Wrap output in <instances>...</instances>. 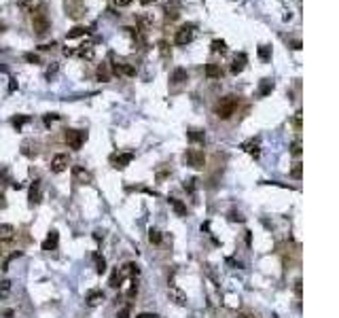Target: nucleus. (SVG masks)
Masks as SVG:
<instances>
[{"instance_id":"obj_11","label":"nucleus","mask_w":339,"mask_h":318,"mask_svg":"<svg viewBox=\"0 0 339 318\" xmlns=\"http://www.w3.org/2000/svg\"><path fill=\"white\" fill-rule=\"evenodd\" d=\"M40 200H42V191H40V180H34V182L30 184L28 202H30V206H36V204H40Z\"/></svg>"},{"instance_id":"obj_8","label":"nucleus","mask_w":339,"mask_h":318,"mask_svg":"<svg viewBox=\"0 0 339 318\" xmlns=\"http://www.w3.org/2000/svg\"><path fill=\"white\" fill-rule=\"evenodd\" d=\"M66 11L72 20H78V17L85 15V4L83 0H66Z\"/></svg>"},{"instance_id":"obj_37","label":"nucleus","mask_w":339,"mask_h":318,"mask_svg":"<svg viewBox=\"0 0 339 318\" xmlns=\"http://www.w3.org/2000/svg\"><path fill=\"white\" fill-rule=\"evenodd\" d=\"M270 56H272V49H270V47H265V45L258 47V58H261V60H270Z\"/></svg>"},{"instance_id":"obj_51","label":"nucleus","mask_w":339,"mask_h":318,"mask_svg":"<svg viewBox=\"0 0 339 318\" xmlns=\"http://www.w3.org/2000/svg\"><path fill=\"white\" fill-rule=\"evenodd\" d=\"M6 206V198H4V193L0 191V208H4Z\"/></svg>"},{"instance_id":"obj_25","label":"nucleus","mask_w":339,"mask_h":318,"mask_svg":"<svg viewBox=\"0 0 339 318\" xmlns=\"http://www.w3.org/2000/svg\"><path fill=\"white\" fill-rule=\"evenodd\" d=\"M206 76L208 78H220L222 76V68L218 64H206Z\"/></svg>"},{"instance_id":"obj_52","label":"nucleus","mask_w":339,"mask_h":318,"mask_svg":"<svg viewBox=\"0 0 339 318\" xmlns=\"http://www.w3.org/2000/svg\"><path fill=\"white\" fill-rule=\"evenodd\" d=\"M94 238H96V240H98V242H100V240H102V238H104V234H102V232H94Z\"/></svg>"},{"instance_id":"obj_40","label":"nucleus","mask_w":339,"mask_h":318,"mask_svg":"<svg viewBox=\"0 0 339 318\" xmlns=\"http://www.w3.org/2000/svg\"><path fill=\"white\" fill-rule=\"evenodd\" d=\"M136 295H138V282H136V278H134V280H132V286H130V290H128V297L134 299Z\"/></svg>"},{"instance_id":"obj_26","label":"nucleus","mask_w":339,"mask_h":318,"mask_svg":"<svg viewBox=\"0 0 339 318\" xmlns=\"http://www.w3.org/2000/svg\"><path fill=\"white\" fill-rule=\"evenodd\" d=\"M94 263H96V272L102 276V274L106 272V259L102 257L100 252H94Z\"/></svg>"},{"instance_id":"obj_21","label":"nucleus","mask_w":339,"mask_h":318,"mask_svg":"<svg viewBox=\"0 0 339 318\" xmlns=\"http://www.w3.org/2000/svg\"><path fill=\"white\" fill-rule=\"evenodd\" d=\"M17 2V6H22V8H26V11H38V6L42 4V0H15Z\"/></svg>"},{"instance_id":"obj_46","label":"nucleus","mask_w":339,"mask_h":318,"mask_svg":"<svg viewBox=\"0 0 339 318\" xmlns=\"http://www.w3.org/2000/svg\"><path fill=\"white\" fill-rule=\"evenodd\" d=\"M26 60H28L30 64H38V56H36V53H26Z\"/></svg>"},{"instance_id":"obj_42","label":"nucleus","mask_w":339,"mask_h":318,"mask_svg":"<svg viewBox=\"0 0 339 318\" xmlns=\"http://www.w3.org/2000/svg\"><path fill=\"white\" fill-rule=\"evenodd\" d=\"M195 182H198L195 178H189V180H184V184H182V187H184V191L193 193V191H195Z\"/></svg>"},{"instance_id":"obj_20","label":"nucleus","mask_w":339,"mask_h":318,"mask_svg":"<svg viewBox=\"0 0 339 318\" xmlns=\"http://www.w3.org/2000/svg\"><path fill=\"white\" fill-rule=\"evenodd\" d=\"M15 227L13 225H0V242H11L15 238Z\"/></svg>"},{"instance_id":"obj_13","label":"nucleus","mask_w":339,"mask_h":318,"mask_svg":"<svg viewBox=\"0 0 339 318\" xmlns=\"http://www.w3.org/2000/svg\"><path fill=\"white\" fill-rule=\"evenodd\" d=\"M168 297H170V302H174L176 306H184V304H186L184 290H180L178 286H170V288H168Z\"/></svg>"},{"instance_id":"obj_1","label":"nucleus","mask_w":339,"mask_h":318,"mask_svg":"<svg viewBox=\"0 0 339 318\" xmlns=\"http://www.w3.org/2000/svg\"><path fill=\"white\" fill-rule=\"evenodd\" d=\"M238 104H240L238 96H225V98H220V100L216 102V106H214V114H216L218 119L227 121V119H231V117L236 114Z\"/></svg>"},{"instance_id":"obj_29","label":"nucleus","mask_w":339,"mask_h":318,"mask_svg":"<svg viewBox=\"0 0 339 318\" xmlns=\"http://www.w3.org/2000/svg\"><path fill=\"white\" fill-rule=\"evenodd\" d=\"M28 121H30L28 114H17V117H13V119H11V123H13V128H15V130H22Z\"/></svg>"},{"instance_id":"obj_3","label":"nucleus","mask_w":339,"mask_h":318,"mask_svg":"<svg viewBox=\"0 0 339 318\" xmlns=\"http://www.w3.org/2000/svg\"><path fill=\"white\" fill-rule=\"evenodd\" d=\"M64 140H66V144L72 148V151H81V146L85 144V140H87V132L85 130H66Z\"/></svg>"},{"instance_id":"obj_15","label":"nucleus","mask_w":339,"mask_h":318,"mask_svg":"<svg viewBox=\"0 0 339 318\" xmlns=\"http://www.w3.org/2000/svg\"><path fill=\"white\" fill-rule=\"evenodd\" d=\"M58 244H60V234H58V229H51L47 240L42 242V250H56Z\"/></svg>"},{"instance_id":"obj_5","label":"nucleus","mask_w":339,"mask_h":318,"mask_svg":"<svg viewBox=\"0 0 339 318\" xmlns=\"http://www.w3.org/2000/svg\"><path fill=\"white\" fill-rule=\"evenodd\" d=\"M193 38H195V26L189 24V26H182V28L176 32L174 42L178 47H184V45H189V42H193Z\"/></svg>"},{"instance_id":"obj_54","label":"nucleus","mask_w":339,"mask_h":318,"mask_svg":"<svg viewBox=\"0 0 339 318\" xmlns=\"http://www.w3.org/2000/svg\"><path fill=\"white\" fill-rule=\"evenodd\" d=\"M292 49H301V42H299V40H292Z\"/></svg>"},{"instance_id":"obj_33","label":"nucleus","mask_w":339,"mask_h":318,"mask_svg":"<svg viewBox=\"0 0 339 318\" xmlns=\"http://www.w3.org/2000/svg\"><path fill=\"white\" fill-rule=\"evenodd\" d=\"M121 282H123V276L119 274V270H114V272L110 274V282H108V284H110L112 288H119V286H121Z\"/></svg>"},{"instance_id":"obj_45","label":"nucleus","mask_w":339,"mask_h":318,"mask_svg":"<svg viewBox=\"0 0 339 318\" xmlns=\"http://www.w3.org/2000/svg\"><path fill=\"white\" fill-rule=\"evenodd\" d=\"M229 220H234V223H236V220H238V223H242L244 216L240 214V212H231V214H229Z\"/></svg>"},{"instance_id":"obj_58","label":"nucleus","mask_w":339,"mask_h":318,"mask_svg":"<svg viewBox=\"0 0 339 318\" xmlns=\"http://www.w3.org/2000/svg\"><path fill=\"white\" fill-rule=\"evenodd\" d=\"M0 257H2V248H0Z\"/></svg>"},{"instance_id":"obj_28","label":"nucleus","mask_w":339,"mask_h":318,"mask_svg":"<svg viewBox=\"0 0 339 318\" xmlns=\"http://www.w3.org/2000/svg\"><path fill=\"white\" fill-rule=\"evenodd\" d=\"M210 49H212V53H220V56H222V53H227V42L216 38V40H212Z\"/></svg>"},{"instance_id":"obj_4","label":"nucleus","mask_w":339,"mask_h":318,"mask_svg":"<svg viewBox=\"0 0 339 318\" xmlns=\"http://www.w3.org/2000/svg\"><path fill=\"white\" fill-rule=\"evenodd\" d=\"M32 30L36 36H44L49 32V17L42 11H34L32 13Z\"/></svg>"},{"instance_id":"obj_55","label":"nucleus","mask_w":339,"mask_h":318,"mask_svg":"<svg viewBox=\"0 0 339 318\" xmlns=\"http://www.w3.org/2000/svg\"><path fill=\"white\" fill-rule=\"evenodd\" d=\"M4 316H6V318H13V312H11V310H6V312H4Z\"/></svg>"},{"instance_id":"obj_31","label":"nucleus","mask_w":339,"mask_h":318,"mask_svg":"<svg viewBox=\"0 0 339 318\" xmlns=\"http://www.w3.org/2000/svg\"><path fill=\"white\" fill-rule=\"evenodd\" d=\"M148 242L150 244H162V232L155 229V227H150L148 229Z\"/></svg>"},{"instance_id":"obj_50","label":"nucleus","mask_w":339,"mask_h":318,"mask_svg":"<svg viewBox=\"0 0 339 318\" xmlns=\"http://www.w3.org/2000/svg\"><path fill=\"white\" fill-rule=\"evenodd\" d=\"M295 293H297V297H301V293H303V290H301V280L295 282Z\"/></svg>"},{"instance_id":"obj_36","label":"nucleus","mask_w":339,"mask_h":318,"mask_svg":"<svg viewBox=\"0 0 339 318\" xmlns=\"http://www.w3.org/2000/svg\"><path fill=\"white\" fill-rule=\"evenodd\" d=\"M140 26H142V28H148V26H153V20H150V17L148 15H140L138 17V20H136Z\"/></svg>"},{"instance_id":"obj_32","label":"nucleus","mask_w":339,"mask_h":318,"mask_svg":"<svg viewBox=\"0 0 339 318\" xmlns=\"http://www.w3.org/2000/svg\"><path fill=\"white\" fill-rule=\"evenodd\" d=\"M98 78H100V81H108V78H110L108 64H100V66H98Z\"/></svg>"},{"instance_id":"obj_2","label":"nucleus","mask_w":339,"mask_h":318,"mask_svg":"<svg viewBox=\"0 0 339 318\" xmlns=\"http://www.w3.org/2000/svg\"><path fill=\"white\" fill-rule=\"evenodd\" d=\"M182 162L186 166L195 168V170H202V168L206 166V153H204L202 148H189V151H184Z\"/></svg>"},{"instance_id":"obj_24","label":"nucleus","mask_w":339,"mask_h":318,"mask_svg":"<svg viewBox=\"0 0 339 318\" xmlns=\"http://www.w3.org/2000/svg\"><path fill=\"white\" fill-rule=\"evenodd\" d=\"M168 202H170V206H172V208H174V212H176V214H178V216H186V206L182 204V202H180V200H176V198H170Z\"/></svg>"},{"instance_id":"obj_38","label":"nucleus","mask_w":339,"mask_h":318,"mask_svg":"<svg viewBox=\"0 0 339 318\" xmlns=\"http://www.w3.org/2000/svg\"><path fill=\"white\" fill-rule=\"evenodd\" d=\"M58 119H60V114H58V112H49V114H44V117H42L44 126H51V123H53V121H58Z\"/></svg>"},{"instance_id":"obj_56","label":"nucleus","mask_w":339,"mask_h":318,"mask_svg":"<svg viewBox=\"0 0 339 318\" xmlns=\"http://www.w3.org/2000/svg\"><path fill=\"white\" fill-rule=\"evenodd\" d=\"M142 4H150V2H155V0H140Z\"/></svg>"},{"instance_id":"obj_17","label":"nucleus","mask_w":339,"mask_h":318,"mask_svg":"<svg viewBox=\"0 0 339 318\" xmlns=\"http://www.w3.org/2000/svg\"><path fill=\"white\" fill-rule=\"evenodd\" d=\"M178 0H168V4H166V20L168 22H174L178 20V15H180V11H178Z\"/></svg>"},{"instance_id":"obj_34","label":"nucleus","mask_w":339,"mask_h":318,"mask_svg":"<svg viewBox=\"0 0 339 318\" xmlns=\"http://www.w3.org/2000/svg\"><path fill=\"white\" fill-rule=\"evenodd\" d=\"M301 151H303V148H301V140H292V142H290V155L299 157Z\"/></svg>"},{"instance_id":"obj_49","label":"nucleus","mask_w":339,"mask_h":318,"mask_svg":"<svg viewBox=\"0 0 339 318\" xmlns=\"http://www.w3.org/2000/svg\"><path fill=\"white\" fill-rule=\"evenodd\" d=\"M119 318H130V306H128V308H123V310L119 312Z\"/></svg>"},{"instance_id":"obj_35","label":"nucleus","mask_w":339,"mask_h":318,"mask_svg":"<svg viewBox=\"0 0 339 318\" xmlns=\"http://www.w3.org/2000/svg\"><path fill=\"white\" fill-rule=\"evenodd\" d=\"M159 53H162L164 58H168L170 53H172V49H170V45H168V40H159Z\"/></svg>"},{"instance_id":"obj_10","label":"nucleus","mask_w":339,"mask_h":318,"mask_svg":"<svg viewBox=\"0 0 339 318\" xmlns=\"http://www.w3.org/2000/svg\"><path fill=\"white\" fill-rule=\"evenodd\" d=\"M72 178L78 184H89V182L94 180V176H92V172H89V170H85L83 166H74L72 168Z\"/></svg>"},{"instance_id":"obj_19","label":"nucleus","mask_w":339,"mask_h":318,"mask_svg":"<svg viewBox=\"0 0 339 318\" xmlns=\"http://www.w3.org/2000/svg\"><path fill=\"white\" fill-rule=\"evenodd\" d=\"M170 81H172L174 85L178 83H184V81H189V72H186L184 68H176L172 74H170Z\"/></svg>"},{"instance_id":"obj_53","label":"nucleus","mask_w":339,"mask_h":318,"mask_svg":"<svg viewBox=\"0 0 339 318\" xmlns=\"http://www.w3.org/2000/svg\"><path fill=\"white\" fill-rule=\"evenodd\" d=\"M138 318H159V316L157 314H140Z\"/></svg>"},{"instance_id":"obj_48","label":"nucleus","mask_w":339,"mask_h":318,"mask_svg":"<svg viewBox=\"0 0 339 318\" xmlns=\"http://www.w3.org/2000/svg\"><path fill=\"white\" fill-rule=\"evenodd\" d=\"M236 318H258V316H254V314H250V312H238Z\"/></svg>"},{"instance_id":"obj_39","label":"nucleus","mask_w":339,"mask_h":318,"mask_svg":"<svg viewBox=\"0 0 339 318\" xmlns=\"http://www.w3.org/2000/svg\"><path fill=\"white\" fill-rule=\"evenodd\" d=\"M11 290V280H0V295H6Z\"/></svg>"},{"instance_id":"obj_47","label":"nucleus","mask_w":339,"mask_h":318,"mask_svg":"<svg viewBox=\"0 0 339 318\" xmlns=\"http://www.w3.org/2000/svg\"><path fill=\"white\" fill-rule=\"evenodd\" d=\"M292 123H295V128H297V130H301V110H297V112H295V119H292Z\"/></svg>"},{"instance_id":"obj_22","label":"nucleus","mask_w":339,"mask_h":318,"mask_svg":"<svg viewBox=\"0 0 339 318\" xmlns=\"http://www.w3.org/2000/svg\"><path fill=\"white\" fill-rule=\"evenodd\" d=\"M85 302H87V306H98V304H102V302H104V293H102V290H89Z\"/></svg>"},{"instance_id":"obj_18","label":"nucleus","mask_w":339,"mask_h":318,"mask_svg":"<svg viewBox=\"0 0 339 318\" xmlns=\"http://www.w3.org/2000/svg\"><path fill=\"white\" fill-rule=\"evenodd\" d=\"M119 274H121L123 278H136L138 274H140V268H138V265L134 263V261H130V263H126V265H123V268L119 270Z\"/></svg>"},{"instance_id":"obj_27","label":"nucleus","mask_w":339,"mask_h":318,"mask_svg":"<svg viewBox=\"0 0 339 318\" xmlns=\"http://www.w3.org/2000/svg\"><path fill=\"white\" fill-rule=\"evenodd\" d=\"M272 92H274V81H272V78H263L261 90H258V96H261V98H265V96L272 94Z\"/></svg>"},{"instance_id":"obj_57","label":"nucleus","mask_w":339,"mask_h":318,"mask_svg":"<svg viewBox=\"0 0 339 318\" xmlns=\"http://www.w3.org/2000/svg\"><path fill=\"white\" fill-rule=\"evenodd\" d=\"M2 32H4V24H2V22H0V34H2Z\"/></svg>"},{"instance_id":"obj_43","label":"nucleus","mask_w":339,"mask_h":318,"mask_svg":"<svg viewBox=\"0 0 339 318\" xmlns=\"http://www.w3.org/2000/svg\"><path fill=\"white\" fill-rule=\"evenodd\" d=\"M22 153H24V155H28V157H34V155H36V151H32V148H30V142H24Z\"/></svg>"},{"instance_id":"obj_30","label":"nucleus","mask_w":339,"mask_h":318,"mask_svg":"<svg viewBox=\"0 0 339 318\" xmlns=\"http://www.w3.org/2000/svg\"><path fill=\"white\" fill-rule=\"evenodd\" d=\"M87 34H89V30H87V28H81V26H78V28H74V30H70V32H68L66 40H72V38H78V36H87Z\"/></svg>"},{"instance_id":"obj_44","label":"nucleus","mask_w":339,"mask_h":318,"mask_svg":"<svg viewBox=\"0 0 339 318\" xmlns=\"http://www.w3.org/2000/svg\"><path fill=\"white\" fill-rule=\"evenodd\" d=\"M134 2V0H112V4L114 6H119V8H123V6H130Z\"/></svg>"},{"instance_id":"obj_14","label":"nucleus","mask_w":339,"mask_h":318,"mask_svg":"<svg viewBox=\"0 0 339 318\" xmlns=\"http://www.w3.org/2000/svg\"><path fill=\"white\" fill-rule=\"evenodd\" d=\"M246 62H248L246 53H238V56L234 58V62H231V74H240V72H242V70L246 68Z\"/></svg>"},{"instance_id":"obj_41","label":"nucleus","mask_w":339,"mask_h":318,"mask_svg":"<svg viewBox=\"0 0 339 318\" xmlns=\"http://www.w3.org/2000/svg\"><path fill=\"white\" fill-rule=\"evenodd\" d=\"M301 174H303V168H301V164H295V168H292V170H290V176H292V178H301Z\"/></svg>"},{"instance_id":"obj_7","label":"nucleus","mask_w":339,"mask_h":318,"mask_svg":"<svg viewBox=\"0 0 339 318\" xmlns=\"http://www.w3.org/2000/svg\"><path fill=\"white\" fill-rule=\"evenodd\" d=\"M112 74H117V76H136V66L117 60V62H112Z\"/></svg>"},{"instance_id":"obj_12","label":"nucleus","mask_w":339,"mask_h":318,"mask_svg":"<svg viewBox=\"0 0 339 318\" xmlns=\"http://www.w3.org/2000/svg\"><path fill=\"white\" fill-rule=\"evenodd\" d=\"M242 148H244V151H246L248 155H252V157L256 159L258 155H261V140H258V138H250V140H246V142L242 144Z\"/></svg>"},{"instance_id":"obj_6","label":"nucleus","mask_w":339,"mask_h":318,"mask_svg":"<svg viewBox=\"0 0 339 318\" xmlns=\"http://www.w3.org/2000/svg\"><path fill=\"white\" fill-rule=\"evenodd\" d=\"M64 53H66V56H76V58H81V60H94V56H96L92 42H81L76 49H64Z\"/></svg>"},{"instance_id":"obj_23","label":"nucleus","mask_w":339,"mask_h":318,"mask_svg":"<svg viewBox=\"0 0 339 318\" xmlns=\"http://www.w3.org/2000/svg\"><path fill=\"white\" fill-rule=\"evenodd\" d=\"M186 136H189V140H191V142H200V144H204V142H206V134H204V132L202 130H189V132H186Z\"/></svg>"},{"instance_id":"obj_9","label":"nucleus","mask_w":339,"mask_h":318,"mask_svg":"<svg viewBox=\"0 0 339 318\" xmlns=\"http://www.w3.org/2000/svg\"><path fill=\"white\" fill-rule=\"evenodd\" d=\"M68 166H70V159H68V155H64V153H58L56 157L51 159V172H53V174H60V172L68 170Z\"/></svg>"},{"instance_id":"obj_16","label":"nucleus","mask_w":339,"mask_h":318,"mask_svg":"<svg viewBox=\"0 0 339 318\" xmlns=\"http://www.w3.org/2000/svg\"><path fill=\"white\" fill-rule=\"evenodd\" d=\"M132 162H134V153H121V155H114V157H112V164H114V168H117V170L128 168Z\"/></svg>"}]
</instances>
